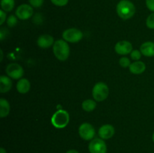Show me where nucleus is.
<instances>
[{
	"mask_svg": "<svg viewBox=\"0 0 154 153\" xmlns=\"http://www.w3.org/2000/svg\"><path fill=\"white\" fill-rule=\"evenodd\" d=\"M12 87V81L8 76L2 75L0 76V92L5 93L11 90Z\"/></svg>",
	"mask_w": 154,
	"mask_h": 153,
	"instance_id": "4468645a",
	"label": "nucleus"
},
{
	"mask_svg": "<svg viewBox=\"0 0 154 153\" xmlns=\"http://www.w3.org/2000/svg\"><path fill=\"white\" fill-rule=\"evenodd\" d=\"M146 5L147 8L152 12H154V0H146Z\"/></svg>",
	"mask_w": 154,
	"mask_h": 153,
	"instance_id": "a878e982",
	"label": "nucleus"
},
{
	"mask_svg": "<svg viewBox=\"0 0 154 153\" xmlns=\"http://www.w3.org/2000/svg\"><path fill=\"white\" fill-rule=\"evenodd\" d=\"M54 42L55 41H54L53 36L48 34H45L39 36L37 40L38 46L39 47L42 48V49H47V48L53 46V45L54 44Z\"/></svg>",
	"mask_w": 154,
	"mask_h": 153,
	"instance_id": "f8f14e48",
	"label": "nucleus"
},
{
	"mask_svg": "<svg viewBox=\"0 0 154 153\" xmlns=\"http://www.w3.org/2000/svg\"><path fill=\"white\" fill-rule=\"evenodd\" d=\"M93 97L95 100L101 102L105 100L109 94V88L107 84L103 82H99L93 88Z\"/></svg>",
	"mask_w": 154,
	"mask_h": 153,
	"instance_id": "20e7f679",
	"label": "nucleus"
},
{
	"mask_svg": "<svg viewBox=\"0 0 154 153\" xmlns=\"http://www.w3.org/2000/svg\"><path fill=\"white\" fill-rule=\"evenodd\" d=\"M10 112V104L6 99L0 98V117H6Z\"/></svg>",
	"mask_w": 154,
	"mask_h": 153,
	"instance_id": "f3484780",
	"label": "nucleus"
},
{
	"mask_svg": "<svg viewBox=\"0 0 154 153\" xmlns=\"http://www.w3.org/2000/svg\"><path fill=\"white\" fill-rule=\"evenodd\" d=\"M30 5L34 8H40L44 3V0H29Z\"/></svg>",
	"mask_w": 154,
	"mask_h": 153,
	"instance_id": "393cba45",
	"label": "nucleus"
},
{
	"mask_svg": "<svg viewBox=\"0 0 154 153\" xmlns=\"http://www.w3.org/2000/svg\"><path fill=\"white\" fill-rule=\"evenodd\" d=\"M130 56L131 58L133 60H135V61H139V59L141 57V51L138 50H134L130 53Z\"/></svg>",
	"mask_w": 154,
	"mask_h": 153,
	"instance_id": "4be33fe9",
	"label": "nucleus"
},
{
	"mask_svg": "<svg viewBox=\"0 0 154 153\" xmlns=\"http://www.w3.org/2000/svg\"><path fill=\"white\" fill-rule=\"evenodd\" d=\"M146 25H147V28H150V29H154V12L150 14L147 18L146 20Z\"/></svg>",
	"mask_w": 154,
	"mask_h": 153,
	"instance_id": "aec40b11",
	"label": "nucleus"
},
{
	"mask_svg": "<svg viewBox=\"0 0 154 153\" xmlns=\"http://www.w3.org/2000/svg\"><path fill=\"white\" fill-rule=\"evenodd\" d=\"M51 2L56 6L59 7H63V6L66 5L69 2V0H51Z\"/></svg>",
	"mask_w": 154,
	"mask_h": 153,
	"instance_id": "b1692460",
	"label": "nucleus"
},
{
	"mask_svg": "<svg viewBox=\"0 0 154 153\" xmlns=\"http://www.w3.org/2000/svg\"><path fill=\"white\" fill-rule=\"evenodd\" d=\"M99 136L102 140H108L112 137L115 134V129L111 124H106L102 125L99 129Z\"/></svg>",
	"mask_w": 154,
	"mask_h": 153,
	"instance_id": "9b49d317",
	"label": "nucleus"
},
{
	"mask_svg": "<svg viewBox=\"0 0 154 153\" xmlns=\"http://www.w3.org/2000/svg\"><path fill=\"white\" fill-rule=\"evenodd\" d=\"M0 153H7V152H6V150L4 148H0Z\"/></svg>",
	"mask_w": 154,
	"mask_h": 153,
	"instance_id": "c85d7f7f",
	"label": "nucleus"
},
{
	"mask_svg": "<svg viewBox=\"0 0 154 153\" xmlns=\"http://www.w3.org/2000/svg\"><path fill=\"white\" fill-rule=\"evenodd\" d=\"M84 37V34L81 30L76 28H70L63 32V38L70 43H78Z\"/></svg>",
	"mask_w": 154,
	"mask_h": 153,
	"instance_id": "39448f33",
	"label": "nucleus"
},
{
	"mask_svg": "<svg viewBox=\"0 0 154 153\" xmlns=\"http://www.w3.org/2000/svg\"><path fill=\"white\" fill-rule=\"evenodd\" d=\"M53 52L60 61H66L70 55V47L65 40H57L53 45Z\"/></svg>",
	"mask_w": 154,
	"mask_h": 153,
	"instance_id": "f03ea898",
	"label": "nucleus"
},
{
	"mask_svg": "<svg viewBox=\"0 0 154 153\" xmlns=\"http://www.w3.org/2000/svg\"><path fill=\"white\" fill-rule=\"evenodd\" d=\"M140 51L144 56H154V43L152 41L144 42L141 44V47H140Z\"/></svg>",
	"mask_w": 154,
	"mask_h": 153,
	"instance_id": "ddd939ff",
	"label": "nucleus"
},
{
	"mask_svg": "<svg viewBox=\"0 0 154 153\" xmlns=\"http://www.w3.org/2000/svg\"><path fill=\"white\" fill-rule=\"evenodd\" d=\"M129 68L131 73L134 74H141L146 70L145 64L141 61H135V62L131 63Z\"/></svg>",
	"mask_w": 154,
	"mask_h": 153,
	"instance_id": "2eb2a0df",
	"label": "nucleus"
},
{
	"mask_svg": "<svg viewBox=\"0 0 154 153\" xmlns=\"http://www.w3.org/2000/svg\"><path fill=\"white\" fill-rule=\"evenodd\" d=\"M117 13L123 20H129L134 16L135 7L129 0H121L117 5Z\"/></svg>",
	"mask_w": 154,
	"mask_h": 153,
	"instance_id": "f257e3e1",
	"label": "nucleus"
},
{
	"mask_svg": "<svg viewBox=\"0 0 154 153\" xmlns=\"http://www.w3.org/2000/svg\"><path fill=\"white\" fill-rule=\"evenodd\" d=\"M96 107V102L91 99H87L82 103V109L86 112H92Z\"/></svg>",
	"mask_w": 154,
	"mask_h": 153,
	"instance_id": "a211bd4d",
	"label": "nucleus"
},
{
	"mask_svg": "<svg viewBox=\"0 0 154 153\" xmlns=\"http://www.w3.org/2000/svg\"><path fill=\"white\" fill-rule=\"evenodd\" d=\"M116 52L119 55L125 56L132 52V44L128 40H120L117 42L114 47Z\"/></svg>",
	"mask_w": 154,
	"mask_h": 153,
	"instance_id": "9d476101",
	"label": "nucleus"
},
{
	"mask_svg": "<svg viewBox=\"0 0 154 153\" xmlns=\"http://www.w3.org/2000/svg\"><path fill=\"white\" fill-rule=\"evenodd\" d=\"M6 20V12L3 10H0V25H2Z\"/></svg>",
	"mask_w": 154,
	"mask_h": 153,
	"instance_id": "bb28decb",
	"label": "nucleus"
},
{
	"mask_svg": "<svg viewBox=\"0 0 154 153\" xmlns=\"http://www.w3.org/2000/svg\"><path fill=\"white\" fill-rule=\"evenodd\" d=\"M5 71L8 76L14 80H20L24 74L23 67L17 63H11L8 64Z\"/></svg>",
	"mask_w": 154,
	"mask_h": 153,
	"instance_id": "0eeeda50",
	"label": "nucleus"
},
{
	"mask_svg": "<svg viewBox=\"0 0 154 153\" xmlns=\"http://www.w3.org/2000/svg\"><path fill=\"white\" fill-rule=\"evenodd\" d=\"M17 17L22 20H28L32 16L33 14V8L32 6L27 4H23L18 6L15 11Z\"/></svg>",
	"mask_w": 154,
	"mask_h": 153,
	"instance_id": "1a4fd4ad",
	"label": "nucleus"
},
{
	"mask_svg": "<svg viewBox=\"0 0 154 153\" xmlns=\"http://www.w3.org/2000/svg\"><path fill=\"white\" fill-rule=\"evenodd\" d=\"M78 133L80 136L84 140H90L94 138L96 130L94 127L88 122H84L80 125L78 128Z\"/></svg>",
	"mask_w": 154,
	"mask_h": 153,
	"instance_id": "423d86ee",
	"label": "nucleus"
},
{
	"mask_svg": "<svg viewBox=\"0 0 154 153\" xmlns=\"http://www.w3.org/2000/svg\"><path fill=\"white\" fill-rule=\"evenodd\" d=\"M69 114L65 110H59L51 118V123L57 128H64L69 122Z\"/></svg>",
	"mask_w": 154,
	"mask_h": 153,
	"instance_id": "7ed1b4c3",
	"label": "nucleus"
},
{
	"mask_svg": "<svg viewBox=\"0 0 154 153\" xmlns=\"http://www.w3.org/2000/svg\"><path fill=\"white\" fill-rule=\"evenodd\" d=\"M0 53H1V58H0V61H2V59H3V52H2V50H0Z\"/></svg>",
	"mask_w": 154,
	"mask_h": 153,
	"instance_id": "c756f323",
	"label": "nucleus"
},
{
	"mask_svg": "<svg viewBox=\"0 0 154 153\" xmlns=\"http://www.w3.org/2000/svg\"><path fill=\"white\" fill-rule=\"evenodd\" d=\"M66 153H79V152L75 149H71V150H69L68 152H66Z\"/></svg>",
	"mask_w": 154,
	"mask_h": 153,
	"instance_id": "cd10ccee",
	"label": "nucleus"
},
{
	"mask_svg": "<svg viewBox=\"0 0 154 153\" xmlns=\"http://www.w3.org/2000/svg\"><path fill=\"white\" fill-rule=\"evenodd\" d=\"M119 63H120V66L123 68H127L129 67L131 64V62L129 60V58H128L127 57H123L120 59L119 61Z\"/></svg>",
	"mask_w": 154,
	"mask_h": 153,
	"instance_id": "5701e85b",
	"label": "nucleus"
},
{
	"mask_svg": "<svg viewBox=\"0 0 154 153\" xmlns=\"http://www.w3.org/2000/svg\"><path fill=\"white\" fill-rule=\"evenodd\" d=\"M14 0H1L2 10L5 12H11L14 7Z\"/></svg>",
	"mask_w": 154,
	"mask_h": 153,
	"instance_id": "6ab92c4d",
	"label": "nucleus"
},
{
	"mask_svg": "<svg viewBox=\"0 0 154 153\" xmlns=\"http://www.w3.org/2000/svg\"><path fill=\"white\" fill-rule=\"evenodd\" d=\"M17 23V17L14 15H11L7 19V24L9 27H14Z\"/></svg>",
	"mask_w": 154,
	"mask_h": 153,
	"instance_id": "412c9836",
	"label": "nucleus"
},
{
	"mask_svg": "<svg viewBox=\"0 0 154 153\" xmlns=\"http://www.w3.org/2000/svg\"><path fill=\"white\" fill-rule=\"evenodd\" d=\"M89 151L90 153H106L107 146L102 138H95L89 144Z\"/></svg>",
	"mask_w": 154,
	"mask_h": 153,
	"instance_id": "6e6552de",
	"label": "nucleus"
},
{
	"mask_svg": "<svg viewBox=\"0 0 154 153\" xmlns=\"http://www.w3.org/2000/svg\"><path fill=\"white\" fill-rule=\"evenodd\" d=\"M152 139H153V142H154V132H153V136H152Z\"/></svg>",
	"mask_w": 154,
	"mask_h": 153,
	"instance_id": "7c9ffc66",
	"label": "nucleus"
},
{
	"mask_svg": "<svg viewBox=\"0 0 154 153\" xmlns=\"http://www.w3.org/2000/svg\"><path fill=\"white\" fill-rule=\"evenodd\" d=\"M30 82L26 78H21L17 83V90L20 94H26L30 90Z\"/></svg>",
	"mask_w": 154,
	"mask_h": 153,
	"instance_id": "dca6fc26",
	"label": "nucleus"
}]
</instances>
